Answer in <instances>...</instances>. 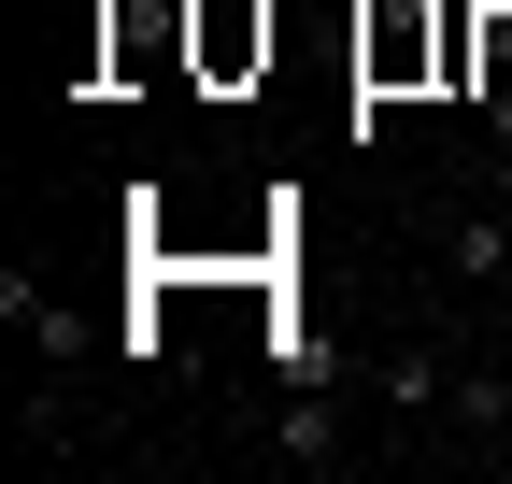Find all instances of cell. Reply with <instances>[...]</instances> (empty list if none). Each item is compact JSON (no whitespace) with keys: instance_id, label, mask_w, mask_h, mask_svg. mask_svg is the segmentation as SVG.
I'll return each mask as SVG.
<instances>
[{"instance_id":"1","label":"cell","mask_w":512,"mask_h":484,"mask_svg":"<svg viewBox=\"0 0 512 484\" xmlns=\"http://www.w3.org/2000/svg\"><path fill=\"white\" fill-rule=\"evenodd\" d=\"M256 57H271V0H200V72L242 86Z\"/></svg>"},{"instance_id":"2","label":"cell","mask_w":512,"mask_h":484,"mask_svg":"<svg viewBox=\"0 0 512 484\" xmlns=\"http://www.w3.org/2000/svg\"><path fill=\"white\" fill-rule=\"evenodd\" d=\"M0 314L29 328V356H72V342H86V314H72V299H57L43 271H0Z\"/></svg>"},{"instance_id":"3","label":"cell","mask_w":512,"mask_h":484,"mask_svg":"<svg viewBox=\"0 0 512 484\" xmlns=\"http://www.w3.org/2000/svg\"><path fill=\"white\" fill-rule=\"evenodd\" d=\"M271 442H285V470H342V456H356V442H342V413H328V385H299Z\"/></svg>"},{"instance_id":"4","label":"cell","mask_w":512,"mask_h":484,"mask_svg":"<svg viewBox=\"0 0 512 484\" xmlns=\"http://www.w3.org/2000/svg\"><path fill=\"white\" fill-rule=\"evenodd\" d=\"M441 399H456V371H441L427 342H399V356H384V413H441Z\"/></svg>"},{"instance_id":"5","label":"cell","mask_w":512,"mask_h":484,"mask_svg":"<svg viewBox=\"0 0 512 484\" xmlns=\"http://www.w3.org/2000/svg\"><path fill=\"white\" fill-rule=\"evenodd\" d=\"M441 413H456L470 442H512V371H456V399H441Z\"/></svg>"},{"instance_id":"6","label":"cell","mask_w":512,"mask_h":484,"mask_svg":"<svg viewBox=\"0 0 512 484\" xmlns=\"http://www.w3.org/2000/svg\"><path fill=\"white\" fill-rule=\"evenodd\" d=\"M271 371H285V385H328L342 356H328V328H271Z\"/></svg>"},{"instance_id":"7","label":"cell","mask_w":512,"mask_h":484,"mask_svg":"<svg viewBox=\"0 0 512 484\" xmlns=\"http://www.w3.org/2000/svg\"><path fill=\"white\" fill-rule=\"evenodd\" d=\"M456 271H470V285H498V271H512V228H498V214H470V228H456Z\"/></svg>"},{"instance_id":"8","label":"cell","mask_w":512,"mask_h":484,"mask_svg":"<svg viewBox=\"0 0 512 484\" xmlns=\"http://www.w3.org/2000/svg\"><path fill=\"white\" fill-rule=\"evenodd\" d=\"M498 214H512V143H498Z\"/></svg>"}]
</instances>
